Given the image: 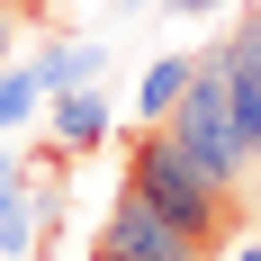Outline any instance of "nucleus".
<instances>
[{"label":"nucleus","mask_w":261,"mask_h":261,"mask_svg":"<svg viewBox=\"0 0 261 261\" xmlns=\"http://www.w3.org/2000/svg\"><path fill=\"white\" fill-rule=\"evenodd\" d=\"M126 189H135L153 216H171L189 243H207V252H225L234 225H243V198H234V189H216L162 126H135V144H126Z\"/></svg>","instance_id":"f257e3e1"},{"label":"nucleus","mask_w":261,"mask_h":261,"mask_svg":"<svg viewBox=\"0 0 261 261\" xmlns=\"http://www.w3.org/2000/svg\"><path fill=\"white\" fill-rule=\"evenodd\" d=\"M243 261H261V252H243Z\"/></svg>","instance_id":"4468645a"},{"label":"nucleus","mask_w":261,"mask_h":261,"mask_svg":"<svg viewBox=\"0 0 261 261\" xmlns=\"http://www.w3.org/2000/svg\"><path fill=\"white\" fill-rule=\"evenodd\" d=\"M36 108H45V81H36V63H0V135H18Z\"/></svg>","instance_id":"1a4fd4ad"},{"label":"nucleus","mask_w":261,"mask_h":261,"mask_svg":"<svg viewBox=\"0 0 261 261\" xmlns=\"http://www.w3.org/2000/svg\"><path fill=\"white\" fill-rule=\"evenodd\" d=\"M189 72H198V54H153V63H144V81H135V117H144V126H162V117L180 108Z\"/></svg>","instance_id":"0eeeda50"},{"label":"nucleus","mask_w":261,"mask_h":261,"mask_svg":"<svg viewBox=\"0 0 261 261\" xmlns=\"http://www.w3.org/2000/svg\"><path fill=\"white\" fill-rule=\"evenodd\" d=\"M45 117H54V144H63L72 162H81V153H99L108 126H117V117H108V99H99V81H90V90H54Z\"/></svg>","instance_id":"423d86ee"},{"label":"nucleus","mask_w":261,"mask_h":261,"mask_svg":"<svg viewBox=\"0 0 261 261\" xmlns=\"http://www.w3.org/2000/svg\"><path fill=\"white\" fill-rule=\"evenodd\" d=\"M90 261H135V252H117V243H99V234H90Z\"/></svg>","instance_id":"f8f14e48"},{"label":"nucleus","mask_w":261,"mask_h":261,"mask_svg":"<svg viewBox=\"0 0 261 261\" xmlns=\"http://www.w3.org/2000/svg\"><path fill=\"white\" fill-rule=\"evenodd\" d=\"M18 27H27V18L9 9V0H0V63H18Z\"/></svg>","instance_id":"9d476101"},{"label":"nucleus","mask_w":261,"mask_h":261,"mask_svg":"<svg viewBox=\"0 0 261 261\" xmlns=\"http://www.w3.org/2000/svg\"><path fill=\"white\" fill-rule=\"evenodd\" d=\"M99 72H108V45H81V36L36 54V81H45V99H54V90H90Z\"/></svg>","instance_id":"6e6552de"},{"label":"nucleus","mask_w":261,"mask_h":261,"mask_svg":"<svg viewBox=\"0 0 261 261\" xmlns=\"http://www.w3.org/2000/svg\"><path fill=\"white\" fill-rule=\"evenodd\" d=\"M99 243H117V252H135V261H216L207 243H189L171 216H153L135 189H117L108 198V225H99Z\"/></svg>","instance_id":"20e7f679"},{"label":"nucleus","mask_w":261,"mask_h":261,"mask_svg":"<svg viewBox=\"0 0 261 261\" xmlns=\"http://www.w3.org/2000/svg\"><path fill=\"white\" fill-rule=\"evenodd\" d=\"M36 234H45V198H36V171L18 153V162H0V261H27Z\"/></svg>","instance_id":"39448f33"},{"label":"nucleus","mask_w":261,"mask_h":261,"mask_svg":"<svg viewBox=\"0 0 261 261\" xmlns=\"http://www.w3.org/2000/svg\"><path fill=\"white\" fill-rule=\"evenodd\" d=\"M171 9H180V18H216L225 0H171Z\"/></svg>","instance_id":"9b49d317"},{"label":"nucleus","mask_w":261,"mask_h":261,"mask_svg":"<svg viewBox=\"0 0 261 261\" xmlns=\"http://www.w3.org/2000/svg\"><path fill=\"white\" fill-rule=\"evenodd\" d=\"M252 27H261V0H252Z\"/></svg>","instance_id":"ddd939ff"},{"label":"nucleus","mask_w":261,"mask_h":261,"mask_svg":"<svg viewBox=\"0 0 261 261\" xmlns=\"http://www.w3.org/2000/svg\"><path fill=\"white\" fill-rule=\"evenodd\" d=\"M207 63L225 72L234 135H243V153H252V171H261V27H252V9H234V36H216V45H207Z\"/></svg>","instance_id":"7ed1b4c3"},{"label":"nucleus","mask_w":261,"mask_h":261,"mask_svg":"<svg viewBox=\"0 0 261 261\" xmlns=\"http://www.w3.org/2000/svg\"><path fill=\"white\" fill-rule=\"evenodd\" d=\"M162 135H171V144H180V153L198 162L216 189L252 198V153H243V135H234V108H225V72L207 63V45H198V72H189L180 108L162 117Z\"/></svg>","instance_id":"f03ea898"}]
</instances>
